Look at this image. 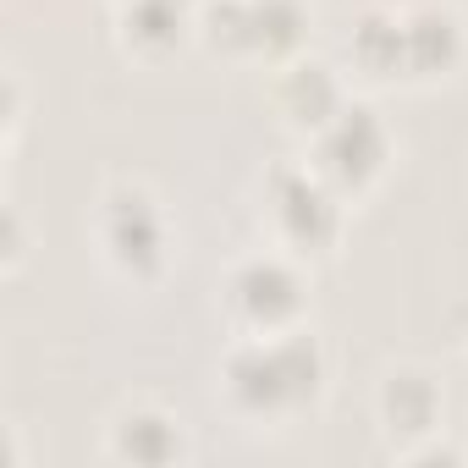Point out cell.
<instances>
[{
    "label": "cell",
    "mask_w": 468,
    "mask_h": 468,
    "mask_svg": "<svg viewBox=\"0 0 468 468\" xmlns=\"http://www.w3.org/2000/svg\"><path fill=\"white\" fill-rule=\"evenodd\" d=\"M100 249L105 260L133 276V282H149L165 271V254H171V226L154 204L149 187H111L105 204H100Z\"/></svg>",
    "instance_id": "cell-3"
},
{
    "label": "cell",
    "mask_w": 468,
    "mask_h": 468,
    "mask_svg": "<svg viewBox=\"0 0 468 468\" xmlns=\"http://www.w3.org/2000/svg\"><path fill=\"white\" fill-rule=\"evenodd\" d=\"M198 28L231 56H287L298 50L309 12L303 0H209Z\"/></svg>",
    "instance_id": "cell-4"
},
{
    "label": "cell",
    "mask_w": 468,
    "mask_h": 468,
    "mask_svg": "<svg viewBox=\"0 0 468 468\" xmlns=\"http://www.w3.org/2000/svg\"><path fill=\"white\" fill-rule=\"evenodd\" d=\"M391 138L380 127V116L358 100H347L325 127H314V171L336 187V193H358L386 171Z\"/></svg>",
    "instance_id": "cell-5"
},
{
    "label": "cell",
    "mask_w": 468,
    "mask_h": 468,
    "mask_svg": "<svg viewBox=\"0 0 468 468\" xmlns=\"http://www.w3.org/2000/svg\"><path fill=\"white\" fill-rule=\"evenodd\" d=\"M111 452L133 457V463H171V457H182V430L160 408H127L111 430Z\"/></svg>",
    "instance_id": "cell-12"
},
{
    "label": "cell",
    "mask_w": 468,
    "mask_h": 468,
    "mask_svg": "<svg viewBox=\"0 0 468 468\" xmlns=\"http://www.w3.org/2000/svg\"><path fill=\"white\" fill-rule=\"evenodd\" d=\"M226 309L238 314V325L249 331H292V320L303 314V276L292 260L282 254H254L226 276Z\"/></svg>",
    "instance_id": "cell-6"
},
{
    "label": "cell",
    "mask_w": 468,
    "mask_h": 468,
    "mask_svg": "<svg viewBox=\"0 0 468 468\" xmlns=\"http://www.w3.org/2000/svg\"><path fill=\"white\" fill-rule=\"evenodd\" d=\"M325 380V353L309 331H254L238 353L226 358V391L243 413L282 419L303 402L320 397Z\"/></svg>",
    "instance_id": "cell-1"
},
{
    "label": "cell",
    "mask_w": 468,
    "mask_h": 468,
    "mask_svg": "<svg viewBox=\"0 0 468 468\" xmlns=\"http://www.w3.org/2000/svg\"><path fill=\"white\" fill-rule=\"evenodd\" d=\"M380 419L391 435H424L435 419H441V391L430 375L419 369H397L386 386H380Z\"/></svg>",
    "instance_id": "cell-11"
},
{
    "label": "cell",
    "mask_w": 468,
    "mask_h": 468,
    "mask_svg": "<svg viewBox=\"0 0 468 468\" xmlns=\"http://www.w3.org/2000/svg\"><path fill=\"white\" fill-rule=\"evenodd\" d=\"M116 28L133 50H171L187 28H193V12H187V0H122V12H116Z\"/></svg>",
    "instance_id": "cell-10"
},
{
    "label": "cell",
    "mask_w": 468,
    "mask_h": 468,
    "mask_svg": "<svg viewBox=\"0 0 468 468\" xmlns=\"http://www.w3.org/2000/svg\"><path fill=\"white\" fill-rule=\"evenodd\" d=\"M265 209H271L276 238L292 254H320V249L336 243V231H342L336 187L314 165H276L265 176Z\"/></svg>",
    "instance_id": "cell-2"
},
{
    "label": "cell",
    "mask_w": 468,
    "mask_h": 468,
    "mask_svg": "<svg viewBox=\"0 0 468 468\" xmlns=\"http://www.w3.org/2000/svg\"><path fill=\"white\" fill-rule=\"evenodd\" d=\"M347 50H353V61H358L369 78H397V72H408L402 12H391V6H369V12L353 23Z\"/></svg>",
    "instance_id": "cell-9"
},
{
    "label": "cell",
    "mask_w": 468,
    "mask_h": 468,
    "mask_svg": "<svg viewBox=\"0 0 468 468\" xmlns=\"http://www.w3.org/2000/svg\"><path fill=\"white\" fill-rule=\"evenodd\" d=\"M276 105H282V116H287L292 127L314 133V127H325V122L347 105V94H342V83H336V72H331L325 61H292V67L276 78Z\"/></svg>",
    "instance_id": "cell-8"
},
{
    "label": "cell",
    "mask_w": 468,
    "mask_h": 468,
    "mask_svg": "<svg viewBox=\"0 0 468 468\" xmlns=\"http://www.w3.org/2000/svg\"><path fill=\"white\" fill-rule=\"evenodd\" d=\"M402 39H408V72L413 78L446 72L463 56V23L452 6H435V0L402 6Z\"/></svg>",
    "instance_id": "cell-7"
}]
</instances>
